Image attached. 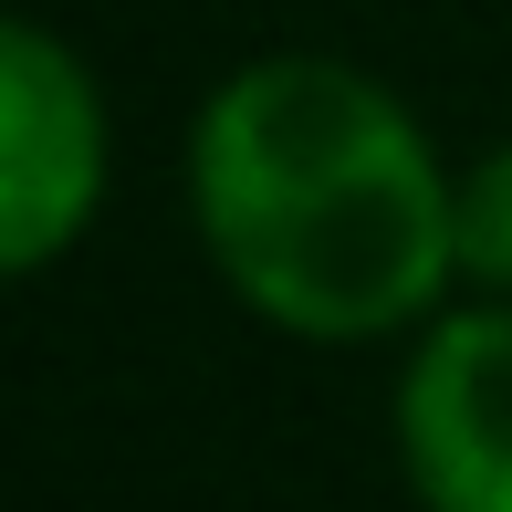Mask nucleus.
Here are the masks:
<instances>
[{
  "label": "nucleus",
  "instance_id": "nucleus-1",
  "mask_svg": "<svg viewBox=\"0 0 512 512\" xmlns=\"http://www.w3.org/2000/svg\"><path fill=\"white\" fill-rule=\"evenodd\" d=\"M199 251L262 324L304 345H377L460 283L450 168L398 84L345 53H262L189 115Z\"/></svg>",
  "mask_w": 512,
  "mask_h": 512
},
{
  "label": "nucleus",
  "instance_id": "nucleus-4",
  "mask_svg": "<svg viewBox=\"0 0 512 512\" xmlns=\"http://www.w3.org/2000/svg\"><path fill=\"white\" fill-rule=\"evenodd\" d=\"M450 251H460V293L512 304V136L481 147L471 168H450Z\"/></svg>",
  "mask_w": 512,
  "mask_h": 512
},
{
  "label": "nucleus",
  "instance_id": "nucleus-3",
  "mask_svg": "<svg viewBox=\"0 0 512 512\" xmlns=\"http://www.w3.org/2000/svg\"><path fill=\"white\" fill-rule=\"evenodd\" d=\"M398 471L439 512H512V304L471 293L398 366Z\"/></svg>",
  "mask_w": 512,
  "mask_h": 512
},
{
  "label": "nucleus",
  "instance_id": "nucleus-2",
  "mask_svg": "<svg viewBox=\"0 0 512 512\" xmlns=\"http://www.w3.org/2000/svg\"><path fill=\"white\" fill-rule=\"evenodd\" d=\"M115 178V115L63 32L0 11V283L74 262Z\"/></svg>",
  "mask_w": 512,
  "mask_h": 512
}]
</instances>
